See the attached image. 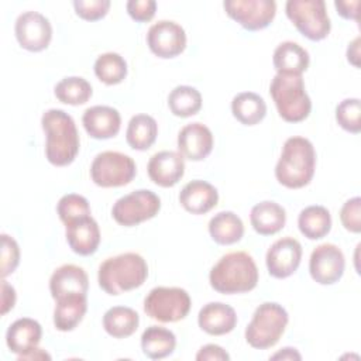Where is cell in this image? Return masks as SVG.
<instances>
[{"label": "cell", "instance_id": "cell-1", "mask_svg": "<svg viewBox=\"0 0 361 361\" xmlns=\"http://www.w3.org/2000/svg\"><path fill=\"white\" fill-rule=\"evenodd\" d=\"M45 133V157L55 166L72 164L79 152V134L73 118L61 109H49L41 117Z\"/></svg>", "mask_w": 361, "mask_h": 361}, {"label": "cell", "instance_id": "cell-4", "mask_svg": "<svg viewBox=\"0 0 361 361\" xmlns=\"http://www.w3.org/2000/svg\"><path fill=\"white\" fill-rule=\"evenodd\" d=\"M147 276V261L137 252H124L100 264L97 282L106 293L116 296L140 288Z\"/></svg>", "mask_w": 361, "mask_h": 361}, {"label": "cell", "instance_id": "cell-14", "mask_svg": "<svg viewBox=\"0 0 361 361\" xmlns=\"http://www.w3.org/2000/svg\"><path fill=\"white\" fill-rule=\"evenodd\" d=\"M344 254L336 244H320L310 254L309 272L312 279L320 285L338 282L344 274Z\"/></svg>", "mask_w": 361, "mask_h": 361}, {"label": "cell", "instance_id": "cell-29", "mask_svg": "<svg viewBox=\"0 0 361 361\" xmlns=\"http://www.w3.org/2000/svg\"><path fill=\"white\" fill-rule=\"evenodd\" d=\"M176 347L175 334L161 326H149L141 336L142 353L151 360H161L171 355Z\"/></svg>", "mask_w": 361, "mask_h": 361}, {"label": "cell", "instance_id": "cell-25", "mask_svg": "<svg viewBox=\"0 0 361 361\" xmlns=\"http://www.w3.org/2000/svg\"><path fill=\"white\" fill-rule=\"evenodd\" d=\"M54 326L59 331H72L87 310V295H68L55 300Z\"/></svg>", "mask_w": 361, "mask_h": 361}, {"label": "cell", "instance_id": "cell-16", "mask_svg": "<svg viewBox=\"0 0 361 361\" xmlns=\"http://www.w3.org/2000/svg\"><path fill=\"white\" fill-rule=\"evenodd\" d=\"M68 245L78 255H92L100 244V230L96 220L89 214L65 224Z\"/></svg>", "mask_w": 361, "mask_h": 361}, {"label": "cell", "instance_id": "cell-40", "mask_svg": "<svg viewBox=\"0 0 361 361\" xmlns=\"http://www.w3.org/2000/svg\"><path fill=\"white\" fill-rule=\"evenodd\" d=\"M340 220L345 230L358 234L361 231V199L358 196L348 199L341 210Z\"/></svg>", "mask_w": 361, "mask_h": 361}, {"label": "cell", "instance_id": "cell-38", "mask_svg": "<svg viewBox=\"0 0 361 361\" xmlns=\"http://www.w3.org/2000/svg\"><path fill=\"white\" fill-rule=\"evenodd\" d=\"M20 262V247L17 241L8 235L1 234V278L8 276L16 271Z\"/></svg>", "mask_w": 361, "mask_h": 361}, {"label": "cell", "instance_id": "cell-2", "mask_svg": "<svg viewBox=\"0 0 361 361\" xmlns=\"http://www.w3.org/2000/svg\"><path fill=\"white\" fill-rule=\"evenodd\" d=\"M210 286L223 295L252 290L258 283V268L252 257L244 251L223 255L209 274Z\"/></svg>", "mask_w": 361, "mask_h": 361}, {"label": "cell", "instance_id": "cell-17", "mask_svg": "<svg viewBox=\"0 0 361 361\" xmlns=\"http://www.w3.org/2000/svg\"><path fill=\"white\" fill-rule=\"evenodd\" d=\"M149 179L161 188L175 186L185 173L183 157L176 151H159L147 165Z\"/></svg>", "mask_w": 361, "mask_h": 361}, {"label": "cell", "instance_id": "cell-3", "mask_svg": "<svg viewBox=\"0 0 361 361\" xmlns=\"http://www.w3.org/2000/svg\"><path fill=\"white\" fill-rule=\"evenodd\" d=\"M316 168L313 144L305 137H290L285 141L275 166L276 180L288 189H300L310 183Z\"/></svg>", "mask_w": 361, "mask_h": 361}, {"label": "cell", "instance_id": "cell-28", "mask_svg": "<svg viewBox=\"0 0 361 361\" xmlns=\"http://www.w3.org/2000/svg\"><path fill=\"white\" fill-rule=\"evenodd\" d=\"M140 324L138 313L127 306H113L103 316L106 333L114 338H126L135 333Z\"/></svg>", "mask_w": 361, "mask_h": 361}, {"label": "cell", "instance_id": "cell-26", "mask_svg": "<svg viewBox=\"0 0 361 361\" xmlns=\"http://www.w3.org/2000/svg\"><path fill=\"white\" fill-rule=\"evenodd\" d=\"M309 54L298 42L285 41L281 42L272 56V63L276 73L302 75L309 68Z\"/></svg>", "mask_w": 361, "mask_h": 361}, {"label": "cell", "instance_id": "cell-8", "mask_svg": "<svg viewBox=\"0 0 361 361\" xmlns=\"http://www.w3.org/2000/svg\"><path fill=\"white\" fill-rule=\"evenodd\" d=\"M192 300L182 288L157 286L144 299V312L161 323H175L185 319L190 310Z\"/></svg>", "mask_w": 361, "mask_h": 361}, {"label": "cell", "instance_id": "cell-37", "mask_svg": "<svg viewBox=\"0 0 361 361\" xmlns=\"http://www.w3.org/2000/svg\"><path fill=\"white\" fill-rule=\"evenodd\" d=\"M56 213L63 224L90 214V206L85 196L78 193H68L63 195L58 204H56Z\"/></svg>", "mask_w": 361, "mask_h": 361}, {"label": "cell", "instance_id": "cell-6", "mask_svg": "<svg viewBox=\"0 0 361 361\" xmlns=\"http://www.w3.org/2000/svg\"><path fill=\"white\" fill-rule=\"evenodd\" d=\"M289 316L285 307L275 302L259 305L245 329V341L257 350L274 347L288 326Z\"/></svg>", "mask_w": 361, "mask_h": 361}, {"label": "cell", "instance_id": "cell-41", "mask_svg": "<svg viewBox=\"0 0 361 361\" xmlns=\"http://www.w3.org/2000/svg\"><path fill=\"white\" fill-rule=\"evenodd\" d=\"M128 16L138 21V23H147L152 20L157 11V1L155 0H130L126 4Z\"/></svg>", "mask_w": 361, "mask_h": 361}, {"label": "cell", "instance_id": "cell-13", "mask_svg": "<svg viewBox=\"0 0 361 361\" xmlns=\"http://www.w3.org/2000/svg\"><path fill=\"white\" fill-rule=\"evenodd\" d=\"M147 44L149 51L158 58H175L186 48V32L178 23L161 20L149 27Z\"/></svg>", "mask_w": 361, "mask_h": 361}, {"label": "cell", "instance_id": "cell-32", "mask_svg": "<svg viewBox=\"0 0 361 361\" xmlns=\"http://www.w3.org/2000/svg\"><path fill=\"white\" fill-rule=\"evenodd\" d=\"M158 135V124L148 114H135L130 118L126 140L127 144L137 151H145L152 147Z\"/></svg>", "mask_w": 361, "mask_h": 361}, {"label": "cell", "instance_id": "cell-42", "mask_svg": "<svg viewBox=\"0 0 361 361\" xmlns=\"http://www.w3.org/2000/svg\"><path fill=\"white\" fill-rule=\"evenodd\" d=\"M196 360L197 361H228L230 355L223 347L217 344H206L197 351Z\"/></svg>", "mask_w": 361, "mask_h": 361}, {"label": "cell", "instance_id": "cell-23", "mask_svg": "<svg viewBox=\"0 0 361 361\" xmlns=\"http://www.w3.org/2000/svg\"><path fill=\"white\" fill-rule=\"evenodd\" d=\"M197 324L210 336H223L234 330L237 314L231 306L223 302H210L199 310Z\"/></svg>", "mask_w": 361, "mask_h": 361}, {"label": "cell", "instance_id": "cell-10", "mask_svg": "<svg viewBox=\"0 0 361 361\" xmlns=\"http://www.w3.org/2000/svg\"><path fill=\"white\" fill-rule=\"evenodd\" d=\"M161 199L149 189H138L116 200L111 209L113 219L124 227H133L158 214Z\"/></svg>", "mask_w": 361, "mask_h": 361}, {"label": "cell", "instance_id": "cell-12", "mask_svg": "<svg viewBox=\"0 0 361 361\" xmlns=\"http://www.w3.org/2000/svg\"><path fill=\"white\" fill-rule=\"evenodd\" d=\"M16 38L21 48L30 52H39L48 48L52 39L49 20L38 11H25L16 20Z\"/></svg>", "mask_w": 361, "mask_h": 361}, {"label": "cell", "instance_id": "cell-27", "mask_svg": "<svg viewBox=\"0 0 361 361\" xmlns=\"http://www.w3.org/2000/svg\"><path fill=\"white\" fill-rule=\"evenodd\" d=\"M209 234L220 245H231L244 235L243 220L233 212H219L209 221Z\"/></svg>", "mask_w": 361, "mask_h": 361}, {"label": "cell", "instance_id": "cell-36", "mask_svg": "<svg viewBox=\"0 0 361 361\" xmlns=\"http://www.w3.org/2000/svg\"><path fill=\"white\" fill-rule=\"evenodd\" d=\"M336 120L341 128L358 134L361 131V102L357 97L344 99L336 107Z\"/></svg>", "mask_w": 361, "mask_h": 361}, {"label": "cell", "instance_id": "cell-44", "mask_svg": "<svg viewBox=\"0 0 361 361\" xmlns=\"http://www.w3.org/2000/svg\"><path fill=\"white\" fill-rule=\"evenodd\" d=\"M360 1L351 0V1H334V7L337 8V13L345 18V20H357V7Z\"/></svg>", "mask_w": 361, "mask_h": 361}, {"label": "cell", "instance_id": "cell-5", "mask_svg": "<svg viewBox=\"0 0 361 361\" xmlns=\"http://www.w3.org/2000/svg\"><path fill=\"white\" fill-rule=\"evenodd\" d=\"M269 93L285 121L299 123L309 117L312 100L306 93L302 75L276 73L271 82Z\"/></svg>", "mask_w": 361, "mask_h": 361}, {"label": "cell", "instance_id": "cell-11", "mask_svg": "<svg viewBox=\"0 0 361 361\" xmlns=\"http://www.w3.org/2000/svg\"><path fill=\"white\" fill-rule=\"evenodd\" d=\"M223 7L230 18L248 31L267 28L276 14L274 0H226Z\"/></svg>", "mask_w": 361, "mask_h": 361}, {"label": "cell", "instance_id": "cell-33", "mask_svg": "<svg viewBox=\"0 0 361 361\" xmlns=\"http://www.w3.org/2000/svg\"><path fill=\"white\" fill-rule=\"evenodd\" d=\"M168 106L176 117H190L202 109V94L196 87L180 85L171 90L168 96Z\"/></svg>", "mask_w": 361, "mask_h": 361}, {"label": "cell", "instance_id": "cell-21", "mask_svg": "<svg viewBox=\"0 0 361 361\" xmlns=\"http://www.w3.org/2000/svg\"><path fill=\"white\" fill-rule=\"evenodd\" d=\"M42 337L41 324L30 317L17 319L6 333V344L17 357L24 355L38 347Z\"/></svg>", "mask_w": 361, "mask_h": 361}, {"label": "cell", "instance_id": "cell-7", "mask_svg": "<svg viewBox=\"0 0 361 361\" xmlns=\"http://www.w3.org/2000/svg\"><path fill=\"white\" fill-rule=\"evenodd\" d=\"M285 11L298 31L310 41L324 39L331 28L323 0H289Z\"/></svg>", "mask_w": 361, "mask_h": 361}, {"label": "cell", "instance_id": "cell-34", "mask_svg": "<svg viewBox=\"0 0 361 361\" xmlns=\"http://www.w3.org/2000/svg\"><path fill=\"white\" fill-rule=\"evenodd\" d=\"M94 75L104 85H118L127 76V62L117 52H106L97 56L94 62Z\"/></svg>", "mask_w": 361, "mask_h": 361}, {"label": "cell", "instance_id": "cell-19", "mask_svg": "<svg viewBox=\"0 0 361 361\" xmlns=\"http://www.w3.org/2000/svg\"><path fill=\"white\" fill-rule=\"evenodd\" d=\"M82 123L86 133L94 140H107L118 134L121 117L117 109L110 106H92L85 110Z\"/></svg>", "mask_w": 361, "mask_h": 361}, {"label": "cell", "instance_id": "cell-9", "mask_svg": "<svg viewBox=\"0 0 361 361\" xmlns=\"http://www.w3.org/2000/svg\"><path fill=\"white\" fill-rule=\"evenodd\" d=\"M137 173L135 162L131 157L117 152L104 151L94 157L90 165V178L100 188H118L128 185Z\"/></svg>", "mask_w": 361, "mask_h": 361}, {"label": "cell", "instance_id": "cell-30", "mask_svg": "<svg viewBox=\"0 0 361 361\" xmlns=\"http://www.w3.org/2000/svg\"><path fill=\"white\" fill-rule=\"evenodd\" d=\"M233 116L244 126H255L267 116L265 100L254 92H241L233 97Z\"/></svg>", "mask_w": 361, "mask_h": 361}, {"label": "cell", "instance_id": "cell-24", "mask_svg": "<svg viewBox=\"0 0 361 361\" xmlns=\"http://www.w3.org/2000/svg\"><path fill=\"white\" fill-rule=\"evenodd\" d=\"M250 221L258 234L272 235L285 227L286 212L279 203L264 200L251 209Z\"/></svg>", "mask_w": 361, "mask_h": 361}, {"label": "cell", "instance_id": "cell-31", "mask_svg": "<svg viewBox=\"0 0 361 361\" xmlns=\"http://www.w3.org/2000/svg\"><path fill=\"white\" fill-rule=\"evenodd\" d=\"M298 227L306 238L320 240L331 230L330 212L324 206H307L299 213Z\"/></svg>", "mask_w": 361, "mask_h": 361}, {"label": "cell", "instance_id": "cell-20", "mask_svg": "<svg viewBox=\"0 0 361 361\" xmlns=\"http://www.w3.org/2000/svg\"><path fill=\"white\" fill-rule=\"evenodd\" d=\"M89 278L83 268L65 264L54 271L49 278V292L56 300L68 295H87Z\"/></svg>", "mask_w": 361, "mask_h": 361}, {"label": "cell", "instance_id": "cell-35", "mask_svg": "<svg viewBox=\"0 0 361 361\" xmlns=\"http://www.w3.org/2000/svg\"><path fill=\"white\" fill-rule=\"evenodd\" d=\"M54 93L59 102L71 106H79L85 104L92 97L93 90L85 78L69 76L55 85Z\"/></svg>", "mask_w": 361, "mask_h": 361}, {"label": "cell", "instance_id": "cell-18", "mask_svg": "<svg viewBox=\"0 0 361 361\" xmlns=\"http://www.w3.org/2000/svg\"><path fill=\"white\" fill-rule=\"evenodd\" d=\"M213 134L202 123L186 124L178 134V149L183 158L203 161L213 149Z\"/></svg>", "mask_w": 361, "mask_h": 361}, {"label": "cell", "instance_id": "cell-43", "mask_svg": "<svg viewBox=\"0 0 361 361\" xmlns=\"http://www.w3.org/2000/svg\"><path fill=\"white\" fill-rule=\"evenodd\" d=\"M16 289L3 278L1 281V316L7 314L16 305Z\"/></svg>", "mask_w": 361, "mask_h": 361}, {"label": "cell", "instance_id": "cell-47", "mask_svg": "<svg viewBox=\"0 0 361 361\" xmlns=\"http://www.w3.org/2000/svg\"><path fill=\"white\" fill-rule=\"evenodd\" d=\"M17 360H20V361H23V360H51V355L45 350L37 347L32 351L17 357Z\"/></svg>", "mask_w": 361, "mask_h": 361}, {"label": "cell", "instance_id": "cell-39", "mask_svg": "<svg viewBox=\"0 0 361 361\" xmlns=\"http://www.w3.org/2000/svg\"><path fill=\"white\" fill-rule=\"evenodd\" d=\"M109 0H75L73 7L76 14L86 20V21H97L103 18L109 8H110Z\"/></svg>", "mask_w": 361, "mask_h": 361}, {"label": "cell", "instance_id": "cell-46", "mask_svg": "<svg viewBox=\"0 0 361 361\" xmlns=\"http://www.w3.org/2000/svg\"><path fill=\"white\" fill-rule=\"evenodd\" d=\"M271 358L272 360H300L302 355L296 351V348L285 347V348H281V351L274 354Z\"/></svg>", "mask_w": 361, "mask_h": 361}, {"label": "cell", "instance_id": "cell-22", "mask_svg": "<svg viewBox=\"0 0 361 361\" xmlns=\"http://www.w3.org/2000/svg\"><path fill=\"white\" fill-rule=\"evenodd\" d=\"M217 202V189L212 183L200 179L188 182L179 193V203L192 214H204L216 207Z\"/></svg>", "mask_w": 361, "mask_h": 361}, {"label": "cell", "instance_id": "cell-15", "mask_svg": "<svg viewBox=\"0 0 361 361\" xmlns=\"http://www.w3.org/2000/svg\"><path fill=\"white\" fill-rule=\"evenodd\" d=\"M302 259V245L293 237L276 240L267 251L265 262L271 276L285 279L296 272Z\"/></svg>", "mask_w": 361, "mask_h": 361}, {"label": "cell", "instance_id": "cell-45", "mask_svg": "<svg viewBox=\"0 0 361 361\" xmlns=\"http://www.w3.org/2000/svg\"><path fill=\"white\" fill-rule=\"evenodd\" d=\"M347 59L350 63H353L355 68L360 66V37L354 38V41H351L348 44V48H347Z\"/></svg>", "mask_w": 361, "mask_h": 361}]
</instances>
